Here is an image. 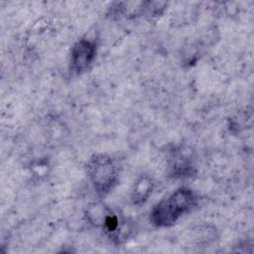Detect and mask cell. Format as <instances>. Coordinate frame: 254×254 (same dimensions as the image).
<instances>
[{
    "instance_id": "cell-1",
    "label": "cell",
    "mask_w": 254,
    "mask_h": 254,
    "mask_svg": "<svg viewBox=\"0 0 254 254\" xmlns=\"http://www.w3.org/2000/svg\"><path fill=\"white\" fill-rule=\"evenodd\" d=\"M196 202L197 198L190 188H179L152 208L150 221L157 227H170L190 212Z\"/></svg>"
},
{
    "instance_id": "cell-2",
    "label": "cell",
    "mask_w": 254,
    "mask_h": 254,
    "mask_svg": "<svg viewBox=\"0 0 254 254\" xmlns=\"http://www.w3.org/2000/svg\"><path fill=\"white\" fill-rule=\"evenodd\" d=\"M87 220L93 226L100 228L115 243L127 239L131 230L128 222L118 213L103 203H93L86 211Z\"/></svg>"
},
{
    "instance_id": "cell-3",
    "label": "cell",
    "mask_w": 254,
    "mask_h": 254,
    "mask_svg": "<svg viewBox=\"0 0 254 254\" xmlns=\"http://www.w3.org/2000/svg\"><path fill=\"white\" fill-rule=\"evenodd\" d=\"M86 174L97 194L106 195L118 182V169L111 157L95 154L86 163Z\"/></svg>"
},
{
    "instance_id": "cell-4",
    "label": "cell",
    "mask_w": 254,
    "mask_h": 254,
    "mask_svg": "<svg viewBox=\"0 0 254 254\" xmlns=\"http://www.w3.org/2000/svg\"><path fill=\"white\" fill-rule=\"evenodd\" d=\"M96 55V45L93 41L81 39L77 41L70 51V68L79 74L86 71Z\"/></svg>"
},
{
    "instance_id": "cell-5",
    "label": "cell",
    "mask_w": 254,
    "mask_h": 254,
    "mask_svg": "<svg viewBox=\"0 0 254 254\" xmlns=\"http://www.w3.org/2000/svg\"><path fill=\"white\" fill-rule=\"evenodd\" d=\"M154 190V183L152 179L148 176H142L134 185L131 200L136 205H141L145 203Z\"/></svg>"
}]
</instances>
